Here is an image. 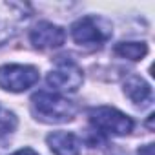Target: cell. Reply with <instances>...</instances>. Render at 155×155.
I'll list each match as a JSON object with an SVG mask.
<instances>
[{"label": "cell", "instance_id": "ba28073f", "mask_svg": "<svg viewBox=\"0 0 155 155\" xmlns=\"http://www.w3.org/2000/svg\"><path fill=\"white\" fill-rule=\"evenodd\" d=\"M48 146L55 155H81V139L69 131H53L48 135Z\"/></svg>", "mask_w": 155, "mask_h": 155}, {"label": "cell", "instance_id": "4fadbf2b", "mask_svg": "<svg viewBox=\"0 0 155 155\" xmlns=\"http://www.w3.org/2000/svg\"><path fill=\"white\" fill-rule=\"evenodd\" d=\"M11 155H38L35 150H31V148H22V150H18V151H15V153H11Z\"/></svg>", "mask_w": 155, "mask_h": 155}, {"label": "cell", "instance_id": "9c48e42d", "mask_svg": "<svg viewBox=\"0 0 155 155\" xmlns=\"http://www.w3.org/2000/svg\"><path fill=\"white\" fill-rule=\"evenodd\" d=\"M124 93L137 106H146L153 99L151 86L142 79V77H139V75H131L130 79L124 82Z\"/></svg>", "mask_w": 155, "mask_h": 155}, {"label": "cell", "instance_id": "8fae6325", "mask_svg": "<svg viewBox=\"0 0 155 155\" xmlns=\"http://www.w3.org/2000/svg\"><path fill=\"white\" fill-rule=\"evenodd\" d=\"M17 124V119L9 111H0V131H11Z\"/></svg>", "mask_w": 155, "mask_h": 155}, {"label": "cell", "instance_id": "30bf717a", "mask_svg": "<svg viewBox=\"0 0 155 155\" xmlns=\"http://www.w3.org/2000/svg\"><path fill=\"white\" fill-rule=\"evenodd\" d=\"M115 55L128 60H142L148 55V46L144 42H120L115 46Z\"/></svg>", "mask_w": 155, "mask_h": 155}, {"label": "cell", "instance_id": "5b68a950", "mask_svg": "<svg viewBox=\"0 0 155 155\" xmlns=\"http://www.w3.org/2000/svg\"><path fill=\"white\" fill-rule=\"evenodd\" d=\"M38 81V69L26 64H6L0 68V88L20 93Z\"/></svg>", "mask_w": 155, "mask_h": 155}, {"label": "cell", "instance_id": "3957f363", "mask_svg": "<svg viewBox=\"0 0 155 155\" xmlns=\"http://www.w3.org/2000/svg\"><path fill=\"white\" fill-rule=\"evenodd\" d=\"M90 122L101 133H110V135H128L133 130V120L122 111L110 106L93 108L90 111Z\"/></svg>", "mask_w": 155, "mask_h": 155}, {"label": "cell", "instance_id": "277c9868", "mask_svg": "<svg viewBox=\"0 0 155 155\" xmlns=\"http://www.w3.org/2000/svg\"><path fill=\"white\" fill-rule=\"evenodd\" d=\"M84 75L82 69L77 66L71 58H58L55 68L48 73V84L57 90V91H64V93H73L82 86Z\"/></svg>", "mask_w": 155, "mask_h": 155}, {"label": "cell", "instance_id": "8992f818", "mask_svg": "<svg viewBox=\"0 0 155 155\" xmlns=\"http://www.w3.org/2000/svg\"><path fill=\"white\" fill-rule=\"evenodd\" d=\"M31 9L28 4L0 0V46H4L18 29V26L29 17Z\"/></svg>", "mask_w": 155, "mask_h": 155}, {"label": "cell", "instance_id": "7c38bea8", "mask_svg": "<svg viewBox=\"0 0 155 155\" xmlns=\"http://www.w3.org/2000/svg\"><path fill=\"white\" fill-rule=\"evenodd\" d=\"M139 155H155L153 153V144H146L144 148L139 150Z\"/></svg>", "mask_w": 155, "mask_h": 155}, {"label": "cell", "instance_id": "6da1fadb", "mask_svg": "<svg viewBox=\"0 0 155 155\" xmlns=\"http://www.w3.org/2000/svg\"><path fill=\"white\" fill-rule=\"evenodd\" d=\"M31 104L33 110L37 113V117L44 122H51V124H60V122H68L75 117L77 108L73 102H69L68 99H62L57 93H49V91H38L31 97Z\"/></svg>", "mask_w": 155, "mask_h": 155}, {"label": "cell", "instance_id": "52a82bcc", "mask_svg": "<svg viewBox=\"0 0 155 155\" xmlns=\"http://www.w3.org/2000/svg\"><path fill=\"white\" fill-rule=\"evenodd\" d=\"M29 40L37 49H55L64 44L66 33L51 22H38L29 33Z\"/></svg>", "mask_w": 155, "mask_h": 155}, {"label": "cell", "instance_id": "7a4b0ae2", "mask_svg": "<svg viewBox=\"0 0 155 155\" xmlns=\"http://www.w3.org/2000/svg\"><path fill=\"white\" fill-rule=\"evenodd\" d=\"M111 33V24L101 17H82L71 26L73 40L82 48H101Z\"/></svg>", "mask_w": 155, "mask_h": 155}]
</instances>
